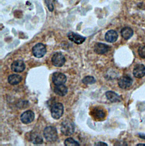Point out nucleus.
<instances>
[{
	"mask_svg": "<svg viewBox=\"0 0 145 146\" xmlns=\"http://www.w3.org/2000/svg\"><path fill=\"white\" fill-rule=\"evenodd\" d=\"M43 134L44 138L49 142H55L57 139V130L54 126H49L45 127Z\"/></svg>",
	"mask_w": 145,
	"mask_h": 146,
	"instance_id": "1",
	"label": "nucleus"
},
{
	"mask_svg": "<svg viewBox=\"0 0 145 146\" xmlns=\"http://www.w3.org/2000/svg\"><path fill=\"white\" fill-rule=\"evenodd\" d=\"M75 131V126L73 122L69 120L66 119L64 121L61 123V133L66 135H71Z\"/></svg>",
	"mask_w": 145,
	"mask_h": 146,
	"instance_id": "2",
	"label": "nucleus"
},
{
	"mask_svg": "<svg viewBox=\"0 0 145 146\" xmlns=\"http://www.w3.org/2000/svg\"><path fill=\"white\" fill-rule=\"evenodd\" d=\"M51 115L54 119H58L60 118L64 114V106L63 104L57 103L55 104L51 108Z\"/></svg>",
	"mask_w": 145,
	"mask_h": 146,
	"instance_id": "3",
	"label": "nucleus"
},
{
	"mask_svg": "<svg viewBox=\"0 0 145 146\" xmlns=\"http://www.w3.org/2000/svg\"><path fill=\"white\" fill-rule=\"evenodd\" d=\"M33 54L36 58H41L44 56L47 52L45 46L41 44L38 43L36 44L32 49Z\"/></svg>",
	"mask_w": 145,
	"mask_h": 146,
	"instance_id": "4",
	"label": "nucleus"
},
{
	"mask_svg": "<svg viewBox=\"0 0 145 146\" xmlns=\"http://www.w3.org/2000/svg\"><path fill=\"white\" fill-rule=\"evenodd\" d=\"M65 58L60 52L55 53L52 58V62L53 65L56 67H61L65 63Z\"/></svg>",
	"mask_w": 145,
	"mask_h": 146,
	"instance_id": "5",
	"label": "nucleus"
},
{
	"mask_svg": "<svg viewBox=\"0 0 145 146\" xmlns=\"http://www.w3.org/2000/svg\"><path fill=\"white\" fill-rule=\"evenodd\" d=\"M132 84L133 79L131 77L127 75L121 76L118 81V84L122 89H127L129 88Z\"/></svg>",
	"mask_w": 145,
	"mask_h": 146,
	"instance_id": "6",
	"label": "nucleus"
},
{
	"mask_svg": "<svg viewBox=\"0 0 145 146\" xmlns=\"http://www.w3.org/2000/svg\"><path fill=\"white\" fill-rule=\"evenodd\" d=\"M52 81L55 85L64 84L67 82V76L63 73L56 72L52 75Z\"/></svg>",
	"mask_w": 145,
	"mask_h": 146,
	"instance_id": "7",
	"label": "nucleus"
},
{
	"mask_svg": "<svg viewBox=\"0 0 145 146\" xmlns=\"http://www.w3.org/2000/svg\"><path fill=\"white\" fill-rule=\"evenodd\" d=\"M35 118V114L31 110H27L24 112L21 116V121L25 124L32 122Z\"/></svg>",
	"mask_w": 145,
	"mask_h": 146,
	"instance_id": "8",
	"label": "nucleus"
},
{
	"mask_svg": "<svg viewBox=\"0 0 145 146\" xmlns=\"http://www.w3.org/2000/svg\"><path fill=\"white\" fill-rule=\"evenodd\" d=\"M25 64L22 60L15 61L12 63L11 65V69L12 71L16 73H21L25 70Z\"/></svg>",
	"mask_w": 145,
	"mask_h": 146,
	"instance_id": "9",
	"label": "nucleus"
},
{
	"mask_svg": "<svg viewBox=\"0 0 145 146\" xmlns=\"http://www.w3.org/2000/svg\"><path fill=\"white\" fill-rule=\"evenodd\" d=\"M68 37L71 41H72L76 44H82L86 39V37L82 36L74 32H69L68 34Z\"/></svg>",
	"mask_w": 145,
	"mask_h": 146,
	"instance_id": "10",
	"label": "nucleus"
},
{
	"mask_svg": "<svg viewBox=\"0 0 145 146\" xmlns=\"http://www.w3.org/2000/svg\"><path fill=\"white\" fill-rule=\"evenodd\" d=\"M110 47L108 45L102 42H98L95 44L94 46V50L95 53L99 54H104L107 53L109 50Z\"/></svg>",
	"mask_w": 145,
	"mask_h": 146,
	"instance_id": "11",
	"label": "nucleus"
},
{
	"mask_svg": "<svg viewBox=\"0 0 145 146\" xmlns=\"http://www.w3.org/2000/svg\"><path fill=\"white\" fill-rule=\"evenodd\" d=\"M133 75L137 78H141L145 75V66L141 64L136 65L133 69Z\"/></svg>",
	"mask_w": 145,
	"mask_h": 146,
	"instance_id": "12",
	"label": "nucleus"
},
{
	"mask_svg": "<svg viewBox=\"0 0 145 146\" xmlns=\"http://www.w3.org/2000/svg\"><path fill=\"white\" fill-rule=\"evenodd\" d=\"M91 115L96 120H102L106 117V113L104 110L99 108H95L92 110Z\"/></svg>",
	"mask_w": 145,
	"mask_h": 146,
	"instance_id": "13",
	"label": "nucleus"
},
{
	"mask_svg": "<svg viewBox=\"0 0 145 146\" xmlns=\"http://www.w3.org/2000/svg\"><path fill=\"white\" fill-rule=\"evenodd\" d=\"M118 36V34L116 31L110 30L106 33L105 35V39L109 42L113 43L117 41Z\"/></svg>",
	"mask_w": 145,
	"mask_h": 146,
	"instance_id": "14",
	"label": "nucleus"
},
{
	"mask_svg": "<svg viewBox=\"0 0 145 146\" xmlns=\"http://www.w3.org/2000/svg\"><path fill=\"white\" fill-rule=\"evenodd\" d=\"M68 91V88L64 84L56 85L54 88L55 93L60 96H64L67 94Z\"/></svg>",
	"mask_w": 145,
	"mask_h": 146,
	"instance_id": "15",
	"label": "nucleus"
},
{
	"mask_svg": "<svg viewBox=\"0 0 145 146\" xmlns=\"http://www.w3.org/2000/svg\"><path fill=\"white\" fill-rule=\"evenodd\" d=\"M106 96L107 98V99L109 100L110 102L112 103H116V102H119L121 100V97L115 93L113 91H107L106 93Z\"/></svg>",
	"mask_w": 145,
	"mask_h": 146,
	"instance_id": "16",
	"label": "nucleus"
},
{
	"mask_svg": "<svg viewBox=\"0 0 145 146\" xmlns=\"http://www.w3.org/2000/svg\"><path fill=\"white\" fill-rule=\"evenodd\" d=\"M133 30L129 27H125L123 28L121 31V34L122 37L125 40H129L133 35Z\"/></svg>",
	"mask_w": 145,
	"mask_h": 146,
	"instance_id": "17",
	"label": "nucleus"
},
{
	"mask_svg": "<svg viewBox=\"0 0 145 146\" xmlns=\"http://www.w3.org/2000/svg\"><path fill=\"white\" fill-rule=\"evenodd\" d=\"M21 76L18 74H12L8 77V82L11 85H16L22 81Z\"/></svg>",
	"mask_w": 145,
	"mask_h": 146,
	"instance_id": "18",
	"label": "nucleus"
},
{
	"mask_svg": "<svg viewBox=\"0 0 145 146\" xmlns=\"http://www.w3.org/2000/svg\"><path fill=\"white\" fill-rule=\"evenodd\" d=\"M30 141L35 145H40L43 143V139L42 137L38 134L33 133L30 136Z\"/></svg>",
	"mask_w": 145,
	"mask_h": 146,
	"instance_id": "19",
	"label": "nucleus"
},
{
	"mask_svg": "<svg viewBox=\"0 0 145 146\" xmlns=\"http://www.w3.org/2000/svg\"><path fill=\"white\" fill-rule=\"evenodd\" d=\"M96 82L95 79L93 76H87L82 79V83L84 84H92Z\"/></svg>",
	"mask_w": 145,
	"mask_h": 146,
	"instance_id": "20",
	"label": "nucleus"
},
{
	"mask_svg": "<svg viewBox=\"0 0 145 146\" xmlns=\"http://www.w3.org/2000/svg\"><path fill=\"white\" fill-rule=\"evenodd\" d=\"M64 145L66 146H79L80 144L72 138H69L65 141Z\"/></svg>",
	"mask_w": 145,
	"mask_h": 146,
	"instance_id": "21",
	"label": "nucleus"
},
{
	"mask_svg": "<svg viewBox=\"0 0 145 146\" xmlns=\"http://www.w3.org/2000/svg\"><path fill=\"white\" fill-rule=\"evenodd\" d=\"M138 54L142 58H145V45H141L138 50Z\"/></svg>",
	"mask_w": 145,
	"mask_h": 146,
	"instance_id": "22",
	"label": "nucleus"
},
{
	"mask_svg": "<svg viewBox=\"0 0 145 146\" xmlns=\"http://www.w3.org/2000/svg\"><path fill=\"white\" fill-rule=\"evenodd\" d=\"M45 3H46V4H47V7H48L49 10L51 11H52L53 10V9H54L53 5L52 4V3H51V2H48L47 0L45 1Z\"/></svg>",
	"mask_w": 145,
	"mask_h": 146,
	"instance_id": "23",
	"label": "nucleus"
},
{
	"mask_svg": "<svg viewBox=\"0 0 145 146\" xmlns=\"http://www.w3.org/2000/svg\"><path fill=\"white\" fill-rule=\"evenodd\" d=\"M95 146H107V143H105L104 142H97L95 144Z\"/></svg>",
	"mask_w": 145,
	"mask_h": 146,
	"instance_id": "24",
	"label": "nucleus"
},
{
	"mask_svg": "<svg viewBox=\"0 0 145 146\" xmlns=\"http://www.w3.org/2000/svg\"><path fill=\"white\" fill-rule=\"evenodd\" d=\"M139 135H140V138H142V139H145V135H144V134H139Z\"/></svg>",
	"mask_w": 145,
	"mask_h": 146,
	"instance_id": "25",
	"label": "nucleus"
},
{
	"mask_svg": "<svg viewBox=\"0 0 145 146\" xmlns=\"http://www.w3.org/2000/svg\"><path fill=\"white\" fill-rule=\"evenodd\" d=\"M137 146H145V144H138L137 145Z\"/></svg>",
	"mask_w": 145,
	"mask_h": 146,
	"instance_id": "26",
	"label": "nucleus"
}]
</instances>
